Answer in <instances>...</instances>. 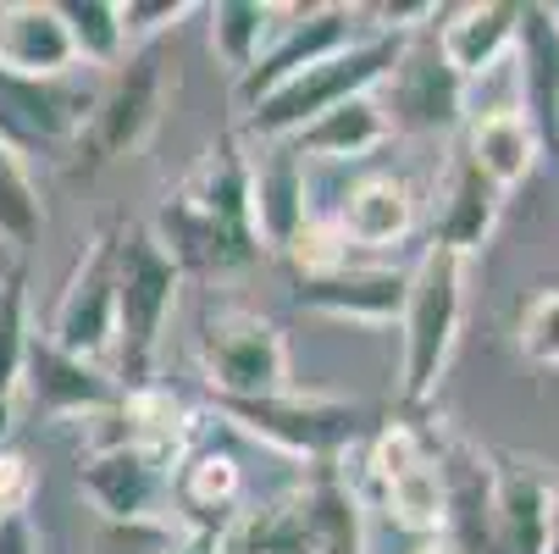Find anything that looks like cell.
Segmentation results:
<instances>
[{"mask_svg": "<svg viewBox=\"0 0 559 554\" xmlns=\"http://www.w3.org/2000/svg\"><path fill=\"white\" fill-rule=\"evenodd\" d=\"M411 34H388V28H366L360 39H349L344 50L310 61L305 72H294L288 84H277L266 101H255L245 117H238V133L255 144H288L305 122L328 117L333 106L355 101V95H377L382 78L393 72L399 50H405Z\"/></svg>", "mask_w": 559, "mask_h": 554, "instance_id": "cell-1", "label": "cell"}, {"mask_svg": "<svg viewBox=\"0 0 559 554\" xmlns=\"http://www.w3.org/2000/svg\"><path fill=\"white\" fill-rule=\"evenodd\" d=\"M178 288H183V272L150 239V227L144 222L117 227V339H111L106 372L117 377L122 393L155 382V361H162Z\"/></svg>", "mask_w": 559, "mask_h": 554, "instance_id": "cell-2", "label": "cell"}, {"mask_svg": "<svg viewBox=\"0 0 559 554\" xmlns=\"http://www.w3.org/2000/svg\"><path fill=\"white\" fill-rule=\"evenodd\" d=\"M460 322H465V261L427 245L421 261L411 267V294L399 310V400L411 411L438 400L460 344Z\"/></svg>", "mask_w": 559, "mask_h": 554, "instance_id": "cell-3", "label": "cell"}, {"mask_svg": "<svg viewBox=\"0 0 559 554\" xmlns=\"http://www.w3.org/2000/svg\"><path fill=\"white\" fill-rule=\"evenodd\" d=\"M216 411L255 444L305 465H338L366 438V411L355 400H333V393L277 388V393H261V400H216Z\"/></svg>", "mask_w": 559, "mask_h": 554, "instance_id": "cell-4", "label": "cell"}, {"mask_svg": "<svg viewBox=\"0 0 559 554\" xmlns=\"http://www.w3.org/2000/svg\"><path fill=\"white\" fill-rule=\"evenodd\" d=\"M211 400H261L288 388V339L272 316L250 305H211L194 339Z\"/></svg>", "mask_w": 559, "mask_h": 554, "instance_id": "cell-5", "label": "cell"}, {"mask_svg": "<svg viewBox=\"0 0 559 554\" xmlns=\"http://www.w3.org/2000/svg\"><path fill=\"white\" fill-rule=\"evenodd\" d=\"M162 111H167V45H139L106 72V84L95 90V106H90V122L72 150L90 155V167L122 162V155L144 150Z\"/></svg>", "mask_w": 559, "mask_h": 554, "instance_id": "cell-6", "label": "cell"}, {"mask_svg": "<svg viewBox=\"0 0 559 554\" xmlns=\"http://www.w3.org/2000/svg\"><path fill=\"white\" fill-rule=\"evenodd\" d=\"M45 339L90 366L111 361V339H117V227H95L84 250H78V267L50 310Z\"/></svg>", "mask_w": 559, "mask_h": 554, "instance_id": "cell-7", "label": "cell"}, {"mask_svg": "<svg viewBox=\"0 0 559 554\" xmlns=\"http://www.w3.org/2000/svg\"><path fill=\"white\" fill-rule=\"evenodd\" d=\"M366 17V7H277V28L266 39V50L255 56V67L245 78H233V101L238 111H250L255 101H266L277 84H288L294 72H305L310 61H322L333 50H344L349 39H360L366 28H355Z\"/></svg>", "mask_w": 559, "mask_h": 554, "instance_id": "cell-8", "label": "cell"}, {"mask_svg": "<svg viewBox=\"0 0 559 554\" xmlns=\"http://www.w3.org/2000/svg\"><path fill=\"white\" fill-rule=\"evenodd\" d=\"M377 101L388 111V128L399 133H454L465 122V78L438 56L432 28H421L405 39Z\"/></svg>", "mask_w": 559, "mask_h": 554, "instance_id": "cell-9", "label": "cell"}, {"mask_svg": "<svg viewBox=\"0 0 559 554\" xmlns=\"http://www.w3.org/2000/svg\"><path fill=\"white\" fill-rule=\"evenodd\" d=\"M173 460L150 449H90L78 455V488L100 510V521H173Z\"/></svg>", "mask_w": 559, "mask_h": 554, "instance_id": "cell-10", "label": "cell"}, {"mask_svg": "<svg viewBox=\"0 0 559 554\" xmlns=\"http://www.w3.org/2000/svg\"><path fill=\"white\" fill-rule=\"evenodd\" d=\"M95 90L72 78H17L0 67V144L28 150H72L90 122Z\"/></svg>", "mask_w": 559, "mask_h": 554, "instance_id": "cell-11", "label": "cell"}, {"mask_svg": "<svg viewBox=\"0 0 559 554\" xmlns=\"http://www.w3.org/2000/svg\"><path fill=\"white\" fill-rule=\"evenodd\" d=\"M28 405L45 416V422H90L100 411H111L122 400V388L106 366H90L67 350H56L45 333L28 339V361H23V388Z\"/></svg>", "mask_w": 559, "mask_h": 554, "instance_id": "cell-12", "label": "cell"}, {"mask_svg": "<svg viewBox=\"0 0 559 554\" xmlns=\"http://www.w3.org/2000/svg\"><path fill=\"white\" fill-rule=\"evenodd\" d=\"M411 294V267H360V261H338L316 278H294V305L333 316V322H366V328H388L399 322Z\"/></svg>", "mask_w": 559, "mask_h": 554, "instance_id": "cell-13", "label": "cell"}, {"mask_svg": "<svg viewBox=\"0 0 559 554\" xmlns=\"http://www.w3.org/2000/svg\"><path fill=\"white\" fill-rule=\"evenodd\" d=\"M554 471L543 460L493 455V538L488 554H548L554 538Z\"/></svg>", "mask_w": 559, "mask_h": 554, "instance_id": "cell-14", "label": "cell"}, {"mask_svg": "<svg viewBox=\"0 0 559 554\" xmlns=\"http://www.w3.org/2000/svg\"><path fill=\"white\" fill-rule=\"evenodd\" d=\"M432 433V455H438V478H443V538L460 554H488L493 538V455H483L476 444L454 438V433Z\"/></svg>", "mask_w": 559, "mask_h": 554, "instance_id": "cell-15", "label": "cell"}, {"mask_svg": "<svg viewBox=\"0 0 559 554\" xmlns=\"http://www.w3.org/2000/svg\"><path fill=\"white\" fill-rule=\"evenodd\" d=\"M310 222V178L288 144H255L250 155V227L261 256H283Z\"/></svg>", "mask_w": 559, "mask_h": 554, "instance_id": "cell-16", "label": "cell"}, {"mask_svg": "<svg viewBox=\"0 0 559 554\" xmlns=\"http://www.w3.org/2000/svg\"><path fill=\"white\" fill-rule=\"evenodd\" d=\"M328 222L338 227L344 250H393L416 233V189L399 173H366L338 195V211Z\"/></svg>", "mask_w": 559, "mask_h": 554, "instance_id": "cell-17", "label": "cell"}, {"mask_svg": "<svg viewBox=\"0 0 559 554\" xmlns=\"http://www.w3.org/2000/svg\"><path fill=\"white\" fill-rule=\"evenodd\" d=\"M515 28H521L515 0H465V7H443L438 12L432 45L471 84V78H488L515 50Z\"/></svg>", "mask_w": 559, "mask_h": 554, "instance_id": "cell-18", "label": "cell"}, {"mask_svg": "<svg viewBox=\"0 0 559 554\" xmlns=\"http://www.w3.org/2000/svg\"><path fill=\"white\" fill-rule=\"evenodd\" d=\"M245 471L227 449H189L173 471V516L189 521V532H211V538H227L233 521L245 516Z\"/></svg>", "mask_w": 559, "mask_h": 554, "instance_id": "cell-19", "label": "cell"}, {"mask_svg": "<svg viewBox=\"0 0 559 554\" xmlns=\"http://www.w3.org/2000/svg\"><path fill=\"white\" fill-rule=\"evenodd\" d=\"M465 162L483 173L499 195L521 189L537 162H543V133L532 128V117L521 106H488V111H476L465 117Z\"/></svg>", "mask_w": 559, "mask_h": 554, "instance_id": "cell-20", "label": "cell"}, {"mask_svg": "<svg viewBox=\"0 0 559 554\" xmlns=\"http://www.w3.org/2000/svg\"><path fill=\"white\" fill-rule=\"evenodd\" d=\"M0 67L17 78H72L78 72L56 0H7L0 7Z\"/></svg>", "mask_w": 559, "mask_h": 554, "instance_id": "cell-21", "label": "cell"}, {"mask_svg": "<svg viewBox=\"0 0 559 554\" xmlns=\"http://www.w3.org/2000/svg\"><path fill=\"white\" fill-rule=\"evenodd\" d=\"M499 216H504V195H499L483 173H476V167L465 162V150H460V155H454V173H449V189H443V205H438V216H432V239H427V245H438V250L471 261L476 250L493 239Z\"/></svg>", "mask_w": 559, "mask_h": 554, "instance_id": "cell-22", "label": "cell"}, {"mask_svg": "<svg viewBox=\"0 0 559 554\" xmlns=\"http://www.w3.org/2000/svg\"><path fill=\"white\" fill-rule=\"evenodd\" d=\"M393 139V128H388V111H382V101L377 95H355V101H344V106H333L328 117H316V122H305L294 139H288V150L299 155V162H366L371 150H382Z\"/></svg>", "mask_w": 559, "mask_h": 554, "instance_id": "cell-23", "label": "cell"}, {"mask_svg": "<svg viewBox=\"0 0 559 554\" xmlns=\"http://www.w3.org/2000/svg\"><path fill=\"white\" fill-rule=\"evenodd\" d=\"M310 505V549L305 554H366V510L344 465H310L305 478Z\"/></svg>", "mask_w": 559, "mask_h": 554, "instance_id": "cell-24", "label": "cell"}, {"mask_svg": "<svg viewBox=\"0 0 559 554\" xmlns=\"http://www.w3.org/2000/svg\"><path fill=\"white\" fill-rule=\"evenodd\" d=\"M515 56H521V84H526V117L548 144V122H554V101H559V28L548 7H521V28H515Z\"/></svg>", "mask_w": 559, "mask_h": 554, "instance_id": "cell-25", "label": "cell"}, {"mask_svg": "<svg viewBox=\"0 0 559 554\" xmlns=\"http://www.w3.org/2000/svg\"><path fill=\"white\" fill-rule=\"evenodd\" d=\"M227 543H233L238 554H305V549H310L305 483L288 488V494H277V499H266V505H255V510H245V516L233 521Z\"/></svg>", "mask_w": 559, "mask_h": 554, "instance_id": "cell-26", "label": "cell"}, {"mask_svg": "<svg viewBox=\"0 0 559 554\" xmlns=\"http://www.w3.org/2000/svg\"><path fill=\"white\" fill-rule=\"evenodd\" d=\"M432 438V433H427ZM371 499L382 505V516L399 532H416V538H443V478H438V455H427L421 465L399 471V478L377 483Z\"/></svg>", "mask_w": 559, "mask_h": 554, "instance_id": "cell-27", "label": "cell"}, {"mask_svg": "<svg viewBox=\"0 0 559 554\" xmlns=\"http://www.w3.org/2000/svg\"><path fill=\"white\" fill-rule=\"evenodd\" d=\"M205 17H211V50L233 78L255 67V56L277 28V7H266V0H216V7H205Z\"/></svg>", "mask_w": 559, "mask_h": 554, "instance_id": "cell-28", "label": "cell"}, {"mask_svg": "<svg viewBox=\"0 0 559 554\" xmlns=\"http://www.w3.org/2000/svg\"><path fill=\"white\" fill-rule=\"evenodd\" d=\"M56 7H61V23H67V39H72L78 67H106L111 72L128 56L117 0H56Z\"/></svg>", "mask_w": 559, "mask_h": 554, "instance_id": "cell-29", "label": "cell"}, {"mask_svg": "<svg viewBox=\"0 0 559 554\" xmlns=\"http://www.w3.org/2000/svg\"><path fill=\"white\" fill-rule=\"evenodd\" d=\"M39 233H45V200H39V184L28 173V162L12 150V144H0V239L28 250L39 245Z\"/></svg>", "mask_w": 559, "mask_h": 554, "instance_id": "cell-30", "label": "cell"}, {"mask_svg": "<svg viewBox=\"0 0 559 554\" xmlns=\"http://www.w3.org/2000/svg\"><path fill=\"white\" fill-rule=\"evenodd\" d=\"M28 339H34V322H28V272L12 267L7 278H0V393H7V400H17V388H23Z\"/></svg>", "mask_w": 559, "mask_h": 554, "instance_id": "cell-31", "label": "cell"}, {"mask_svg": "<svg viewBox=\"0 0 559 554\" xmlns=\"http://www.w3.org/2000/svg\"><path fill=\"white\" fill-rule=\"evenodd\" d=\"M515 350L532 366H559V288H537L532 299H521L515 316Z\"/></svg>", "mask_w": 559, "mask_h": 554, "instance_id": "cell-32", "label": "cell"}, {"mask_svg": "<svg viewBox=\"0 0 559 554\" xmlns=\"http://www.w3.org/2000/svg\"><path fill=\"white\" fill-rule=\"evenodd\" d=\"M117 12H122V39L128 50L139 45H167V34L194 12L189 0H117Z\"/></svg>", "mask_w": 559, "mask_h": 554, "instance_id": "cell-33", "label": "cell"}, {"mask_svg": "<svg viewBox=\"0 0 559 554\" xmlns=\"http://www.w3.org/2000/svg\"><path fill=\"white\" fill-rule=\"evenodd\" d=\"M178 543H183V532L173 521H128V527L100 521L95 554H178Z\"/></svg>", "mask_w": 559, "mask_h": 554, "instance_id": "cell-34", "label": "cell"}, {"mask_svg": "<svg viewBox=\"0 0 559 554\" xmlns=\"http://www.w3.org/2000/svg\"><path fill=\"white\" fill-rule=\"evenodd\" d=\"M34 494H39V471H34V460H28L23 449L7 444V449H0V521L28 516Z\"/></svg>", "mask_w": 559, "mask_h": 554, "instance_id": "cell-35", "label": "cell"}, {"mask_svg": "<svg viewBox=\"0 0 559 554\" xmlns=\"http://www.w3.org/2000/svg\"><path fill=\"white\" fill-rule=\"evenodd\" d=\"M0 554H45V549H39V532H34L28 516L0 521Z\"/></svg>", "mask_w": 559, "mask_h": 554, "instance_id": "cell-36", "label": "cell"}, {"mask_svg": "<svg viewBox=\"0 0 559 554\" xmlns=\"http://www.w3.org/2000/svg\"><path fill=\"white\" fill-rule=\"evenodd\" d=\"M12 433H17V400H7V393H0V449L12 444Z\"/></svg>", "mask_w": 559, "mask_h": 554, "instance_id": "cell-37", "label": "cell"}, {"mask_svg": "<svg viewBox=\"0 0 559 554\" xmlns=\"http://www.w3.org/2000/svg\"><path fill=\"white\" fill-rule=\"evenodd\" d=\"M416 554H460V549H454L449 538H421V543H416Z\"/></svg>", "mask_w": 559, "mask_h": 554, "instance_id": "cell-38", "label": "cell"}, {"mask_svg": "<svg viewBox=\"0 0 559 554\" xmlns=\"http://www.w3.org/2000/svg\"><path fill=\"white\" fill-rule=\"evenodd\" d=\"M548 144H559V101H554V122H548Z\"/></svg>", "mask_w": 559, "mask_h": 554, "instance_id": "cell-39", "label": "cell"}, {"mask_svg": "<svg viewBox=\"0 0 559 554\" xmlns=\"http://www.w3.org/2000/svg\"><path fill=\"white\" fill-rule=\"evenodd\" d=\"M548 554H559V505H554V538H548Z\"/></svg>", "mask_w": 559, "mask_h": 554, "instance_id": "cell-40", "label": "cell"}, {"mask_svg": "<svg viewBox=\"0 0 559 554\" xmlns=\"http://www.w3.org/2000/svg\"><path fill=\"white\" fill-rule=\"evenodd\" d=\"M216 554H238V549H233V543H227V538H222V543H216Z\"/></svg>", "mask_w": 559, "mask_h": 554, "instance_id": "cell-41", "label": "cell"}, {"mask_svg": "<svg viewBox=\"0 0 559 554\" xmlns=\"http://www.w3.org/2000/svg\"><path fill=\"white\" fill-rule=\"evenodd\" d=\"M548 12H554V28H559V7H548Z\"/></svg>", "mask_w": 559, "mask_h": 554, "instance_id": "cell-42", "label": "cell"}]
</instances>
